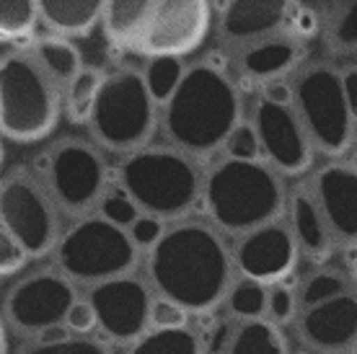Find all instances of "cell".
Returning <instances> with one entry per match:
<instances>
[{
	"instance_id": "obj_28",
	"label": "cell",
	"mask_w": 357,
	"mask_h": 354,
	"mask_svg": "<svg viewBox=\"0 0 357 354\" xmlns=\"http://www.w3.org/2000/svg\"><path fill=\"white\" fill-rule=\"evenodd\" d=\"M36 24V0H0V42H26Z\"/></svg>"
},
{
	"instance_id": "obj_30",
	"label": "cell",
	"mask_w": 357,
	"mask_h": 354,
	"mask_svg": "<svg viewBox=\"0 0 357 354\" xmlns=\"http://www.w3.org/2000/svg\"><path fill=\"white\" fill-rule=\"evenodd\" d=\"M184 68L187 65H184V60H178V57H151L148 60L143 75H145V83H148V91H151V96L155 98L158 107L174 93Z\"/></svg>"
},
{
	"instance_id": "obj_46",
	"label": "cell",
	"mask_w": 357,
	"mask_h": 354,
	"mask_svg": "<svg viewBox=\"0 0 357 354\" xmlns=\"http://www.w3.org/2000/svg\"><path fill=\"white\" fill-rule=\"evenodd\" d=\"M352 354H357V346H355V352H352Z\"/></svg>"
},
{
	"instance_id": "obj_37",
	"label": "cell",
	"mask_w": 357,
	"mask_h": 354,
	"mask_svg": "<svg viewBox=\"0 0 357 354\" xmlns=\"http://www.w3.org/2000/svg\"><path fill=\"white\" fill-rule=\"evenodd\" d=\"M29 261V254L24 246L18 243V238L0 222V277L16 275L21 272Z\"/></svg>"
},
{
	"instance_id": "obj_9",
	"label": "cell",
	"mask_w": 357,
	"mask_h": 354,
	"mask_svg": "<svg viewBox=\"0 0 357 354\" xmlns=\"http://www.w3.org/2000/svg\"><path fill=\"white\" fill-rule=\"evenodd\" d=\"M39 181L47 186L57 210L70 217L96 213L101 197L107 194L109 166L93 142L65 137L36 158Z\"/></svg>"
},
{
	"instance_id": "obj_39",
	"label": "cell",
	"mask_w": 357,
	"mask_h": 354,
	"mask_svg": "<svg viewBox=\"0 0 357 354\" xmlns=\"http://www.w3.org/2000/svg\"><path fill=\"white\" fill-rule=\"evenodd\" d=\"M151 326L153 328H181L187 326V310L174 300L155 298L151 302Z\"/></svg>"
},
{
	"instance_id": "obj_45",
	"label": "cell",
	"mask_w": 357,
	"mask_h": 354,
	"mask_svg": "<svg viewBox=\"0 0 357 354\" xmlns=\"http://www.w3.org/2000/svg\"><path fill=\"white\" fill-rule=\"evenodd\" d=\"M0 163H3V145H0Z\"/></svg>"
},
{
	"instance_id": "obj_13",
	"label": "cell",
	"mask_w": 357,
	"mask_h": 354,
	"mask_svg": "<svg viewBox=\"0 0 357 354\" xmlns=\"http://www.w3.org/2000/svg\"><path fill=\"white\" fill-rule=\"evenodd\" d=\"M75 300V287L60 269H42L24 277L8 290L6 318L21 334H42L65 323V313Z\"/></svg>"
},
{
	"instance_id": "obj_2",
	"label": "cell",
	"mask_w": 357,
	"mask_h": 354,
	"mask_svg": "<svg viewBox=\"0 0 357 354\" xmlns=\"http://www.w3.org/2000/svg\"><path fill=\"white\" fill-rule=\"evenodd\" d=\"M241 91L223 62L213 57L184 68L176 88L158 109V124L169 145L195 160L223 151L228 134L243 116Z\"/></svg>"
},
{
	"instance_id": "obj_11",
	"label": "cell",
	"mask_w": 357,
	"mask_h": 354,
	"mask_svg": "<svg viewBox=\"0 0 357 354\" xmlns=\"http://www.w3.org/2000/svg\"><path fill=\"white\" fill-rule=\"evenodd\" d=\"M213 29V3L210 0H155L153 13L145 24L132 52L151 57H178L205 45Z\"/></svg>"
},
{
	"instance_id": "obj_15",
	"label": "cell",
	"mask_w": 357,
	"mask_h": 354,
	"mask_svg": "<svg viewBox=\"0 0 357 354\" xmlns=\"http://www.w3.org/2000/svg\"><path fill=\"white\" fill-rule=\"evenodd\" d=\"M233 266L241 272L246 279L261 284L282 282L298 264V246L287 222L272 220L267 225H259L254 231L243 233L236 240Z\"/></svg>"
},
{
	"instance_id": "obj_38",
	"label": "cell",
	"mask_w": 357,
	"mask_h": 354,
	"mask_svg": "<svg viewBox=\"0 0 357 354\" xmlns=\"http://www.w3.org/2000/svg\"><path fill=\"white\" fill-rule=\"evenodd\" d=\"M298 308V295L287 284L277 282L267 290V316L272 323H287L295 316Z\"/></svg>"
},
{
	"instance_id": "obj_31",
	"label": "cell",
	"mask_w": 357,
	"mask_h": 354,
	"mask_svg": "<svg viewBox=\"0 0 357 354\" xmlns=\"http://www.w3.org/2000/svg\"><path fill=\"white\" fill-rule=\"evenodd\" d=\"M347 279L340 275V272H331V269H319L313 272L308 279L301 287V295H298V302L308 308V305H316V302H324L329 298H337V295L347 293Z\"/></svg>"
},
{
	"instance_id": "obj_18",
	"label": "cell",
	"mask_w": 357,
	"mask_h": 354,
	"mask_svg": "<svg viewBox=\"0 0 357 354\" xmlns=\"http://www.w3.org/2000/svg\"><path fill=\"white\" fill-rule=\"evenodd\" d=\"M305 42L295 39L290 31H280V34L264 36L249 45H241L231 52V62L236 72L249 83L257 86H267L272 80L290 78L301 65L305 62Z\"/></svg>"
},
{
	"instance_id": "obj_8",
	"label": "cell",
	"mask_w": 357,
	"mask_h": 354,
	"mask_svg": "<svg viewBox=\"0 0 357 354\" xmlns=\"http://www.w3.org/2000/svg\"><path fill=\"white\" fill-rule=\"evenodd\" d=\"M57 269L70 282L96 284L112 277L132 275L140 251L127 228H119L98 213L83 215L63 231L54 246Z\"/></svg>"
},
{
	"instance_id": "obj_6",
	"label": "cell",
	"mask_w": 357,
	"mask_h": 354,
	"mask_svg": "<svg viewBox=\"0 0 357 354\" xmlns=\"http://www.w3.org/2000/svg\"><path fill=\"white\" fill-rule=\"evenodd\" d=\"M158 104L148 91L143 70L119 68L104 72L96 104L89 116L91 137L98 148L127 153L151 145L158 127Z\"/></svg>"
},
{
	"instance_id": "obj_16",
	"label": "cell",
	"mask_w": 357,
	"mask_h": 354,
	"mask_svg": "<svg viewBox=\"0 0 357 354\" xmlns=\"http://www.w3.org/2000/svg\"><path fill=\"white\" fill-rule=\"evenodd\" d=\"M313 199L329 225L334 243H357V163L331 160L313 174Z\"/></svg>"
},
{
	"instance_id": "obj_26",
	"label": "cell",
	"mask_w": 357,
	"mask_h": 354,
	"mask_svg": "<svg viewBox=\"0 0 357 354\" xmlns=\"http://www.w3.org/2000/svg\"><path fill=\"white\" fill-rule=\"evenodd\" d=\"M101 80H104V70H98L96 65H83L81 70L73 75L70 83L63 88L65 116L73 124H89L98 88H101Z\"/></svg>"
},
{
	"instance_id": "obj_17",
	"label": "cell",
	"mask_w": 357,
	"mask_h": 354,
	"mask_svg": "<svg viewBox=\"0 0 357 354\" xmlns=\"http://www.w3.org/2000/svg\"><path fill=\"white\" fill-rule=\"evenodd\" d=\"M298 334L305 344L324 354L349 352L357 346V295L342 293L303 308Z\"/></svg>"
},
{
	"instance_id": "obj_33",
	"label": "cell",
	"mask_w": 357,
	"mask_h": 354,
	"mask_svg": "<svg viewBox=\"0 0 357 354\" xmlns=\"http://www.w3.org/2000/svg\"><path fill=\"white\" fill-rule=\"evenodd\" d=\"M324 29V13L311 3H303V0H295L293 10H290V18H287V29L295 39L301 42H311V39H319Z\"/></svg>"
},
{
	"instance_id": "obj_20",
	"label": "cell",
	"mask_w": 357,
	"mask_h": 354,
	"mask_svg": "<svg viewBox=\"0 0 357 354\" xmlns=\"http://www.w3.org/2000/svg\"><path fill=\"white\" fill-rule=\"evenodd\" d=\"M287 228L293 233L295 246L311 261H326L334 251V238L326 220H324L319 204L313 199L308 186H298L287 194Z\"/></svg>"
},
{
	"instance_id": "obj_4",
	"label": "cell",
	"mask_w": 357,
	"mask_h": 354,
	"mask_svg": "<svg viewBox=\"0 0 357 354\" xmlns=\"http://www.w3.org/2000/svg\"><path fill=\"white\" fill-rule=\"evenodd\" d=\"M199 160L174 145H145L127 153L116 169V186L137 204L140 213L163 222L189 217L202 197Z\"/></svg>"
},
{
	"instance_id": "obj_3",
	"label": "cell",
	"mask_w": 357,
	"mask_h": 354,
	"mask_svg": "<svg viewBox=\"0 0 357 354\" xmlns=\"http://www.w3.org/2000/svg\"><path fill=\"white\" fill-rule=\"evenodd\" d=\"M207 222L223 236H243L259 225L280 220L287 192L282 176L264 160H236L223 155L202 174Z\"/></svg>"
},
{
	"instance_id": "obj_5",
	"label": "cell",
	"mask_w": 357,
	"mask_h": 354,
	"mask_svg": "<svg viewBox=\"0 0 357 354\" xmlns=\"http://www.w3.org/2000/svg\"><path fill=\"white\" fill-rule=\"evenodd\" d=\"M63 91L29 49L0 57V134L13 142H39L60 122Z\"/></svg>"
},
{
	"instance_id": "obj_21",
	"label": "cell",
	"mask_w": 357,
	"mask_h": 354,
	"mask_svg": "<svg viewBox=\"0 0 357 354\" xmlns=\"http://www.w3.org/2000/svg\"><path fill=\"white\" fill-rule=\"evenodd\" d=\"M107 0H36L39 21L63 36H86L101 24Z\"/></svg>"
},
{
	"instance_id": "obj_42",
	"label": "cell",
	"mask_w": 357,
	"mask_h": 354,
	"mask_svg": "<svg viewBox=\"0 0 357 354\" xmlns=\"http://www.w3.org/2000/svg\"><path fill=\"white\" fill-rule=\"evenodd\" d=\"M0 354H8V337H6V326L0 321Z\"/></svg>"
},
{
	"instance_id": "obj_41",
	"label": "cell",
	"mask_w": 357,
	"mask_h": 354,
	"mask_svg": "<svg viewBox=\"0 0 357 354\" xmlns=\"http://www.w3.org/2000/svg\"><path fill=\"white\" fill-rule=\"evenodd\" d=\"M342 70V86H344V96H347V104H349V111L355 116L357 122V62H349Z\"/></svg>"
},
{
	"instance_id": "obj_43",
	"label": "cell",
	"mask_w": 357,
	"mask_h": 354,
	"mask_svg": "<svg viewBox=\"0 0 357 354\" xmlns=\"http://www.w3.org/2000/svg\"><path fill=\"white\" fill-rule=\"evenodd\" d=\"M349 275H352V282H355V290H357V243H355V254H352V264H349Z\"/></svg>"
},
{
	"instance_id": "obj_44",
	"label": "cell",
	"mask_w": 357,
	"mask_h": 354,
	"mask_svg": "<svg viewBox=\"0 0 357 354\" xmlns=\"http://www.w3.org/2000/svg\"><path fill=\"white\" fill-rule=\"evenodd\" d=\"M349 151H355V163H357V122H355V134H352V148Z\"/></svg>"
},
{
	"instance_id": "obj_14",
	"label": "cell",
	"mask_w": 357,
	"mask_h": 354,
	"mask_svg": "<svg viewBox=\"0 0 357 354\" xmlns=\"http://www.w3.org/2000/svg\"><path fill=\"white\" fill-rule=\"evenodd\" d=\"M86 300L96 313V326L114 341H137L151 326V287L132 275L91 284Z\"/></svg>"
},
{
	"instance_id": "obj_35",
	"label": "cell",
	"mask_w": 357,
	"mask_h": 354,
	"mask_svg": "<svg viewBox=\"0 0 357 354\" xmlns=\"http://www.w3.org/2000/svg\"><path fill=\"white\" fill-rule=\"evenodd\" d=\"M223 153L228 158H236V160H259L261 151H259V137L254 132V124L243 122V119L236 124L233 132L228 134V140H225Z\"/></svg>"
},
{
	"instance_id": "obj_7",
	"label": "cell",
	"mask_w": 357,
	"mask_h": 354,
	"mask_svg": "<svg viewBox=\"0 0 357 354\" xmlns=\"http://www.w3.org/2000/svg\"><path fill=\"white\" fill-rule=\"evenodd\" d=\"M293 109L313 151L329 158H342L352 148L355 116L349 111L342 70L329 60L303 62L290 75Z\"/></svg>"
},
{
	"instance_id": "obj_12",
	"label": "cell",
	"mask_w": 357,
	"mask_h": 354,
	"mask_svg": "<svg viewBox=\"0 0 357 354\" xmlns=\"http://www.w3.org/2000/svg\"><path fill=\"white\" fill-rule=\"evenodd\" d=\"M251 124L259 137L261 160L280 176H301L313 166V145L293 104L259 96L251 111Z\"/></svg>"
},
{
	"instance_id": "obj_24",
	"label": "cell",
	"mask_w": 357,
	"mask_h": 354,
	"mask_svg": "<svg viewBox=\"0 0 357 354\" xmlns=\"http://www.w3.org/2000/svg\"><path fill=\"white\" fill-rule=\"evenodd\" d=\"M321 39L329 54L357 60V0H331L324 10Z\"/></svg>"
},
{
	"instance_id": "obj_40",
	"label": "cell",
	"mask_w": 357,
	"mask_h": 354,
	"mask_svg": "<svg viewBox=\"0 0 357 354\" xmlns=\"http://www.w3.org/2000/svg\"><path fill=\"white\" fill-rule=\"evenodd\" d=\"M65 328L75 337L78 334H91L96 328V313H93L89 300H78V298L73 300V305L65 313Z\"/></svg>"
},
{
	"instance_id": "obj_32",
	"label": "cell",
	"mask_w": 357,
	"mask_h": 354,
	"mask_svg": "<svg viewBox=\"0 0 357 354\" xmlns=\"http://www.w3.org/2000/svg\"><path fill=\"white\" fill-rule=\"evenodd\" d=\"M96 213L101 215V217H107L109 222L119 225V228H130L135 217L140 215V210H137V204L127 197L125 189H119V186H109L107 194L101 197V202H98Z\"/></svg>"
},
{
	"instance_id": "obj_25",
	"label": "cell",
	"mask_w": 357,
	"mask_h": 354,
	"mask_svg": "<svg viewBox=\"0 0 357 354\" xmlns=\"http://www.w3.org/2000/svg\"><path fill=\"white\" fill-rule=\"evenodd\" d=\"M223 354H287V344L277 323L254 318L233 331Z\"/></svg>"
},
{
	"instance_id": "obj_34",
	"label": "cell",
	"mask_w": 357,
	"mask_h": 354,
	"mask_svg": "<svg viewBox=\"0 0 357 354\" xmlns=\"http://www.w3.org/2000/svg\"><path fill=\"white\" fill-rule=\"evenodd\" d=\"M21 354H112V352L101 341H96V339L68 334L65 339H57V341H36V344L26 346Z\"/></svg>"
},
{
	"instance_id": "obj_10",
	"label": "cell",
	"mask_w": 357,
	"mask_h": 354,
	"mask_svg": "<svg viewBox=\"0 0 357 354\" xmlns=\"http://www.w3.org/2000/svg\"><path fill=\"white\" fill-rule=\"evenodd\" d=\"M60 210L34 171L18 169L0 181V222L24 246L29 259L52 254L63 236Z\"/></svg>"
},
{
	"instance_id": "obj_19",
	"label": "cell",
	"mask_w": 357,
	"mask_h": 354,
	"mask_svg": "<svg viewBox=\"0 0 357 354\" xmlns=\"http://www.w3.org/2000/svg\"><path fill=\"white\" fill-rule=\"evenodd\" d=\"M295 0H225L218 13V39L225 49L280 34L287 29V18Z\"/></svg>"
},
{
	"instance_id": "obj_29",
	"label": "cell",
	"mask_w": 357,
	"mask_h": 354,
	"mask_svg": "<svg viewBox=\"0 0 357 354\" xmlns=\"http://www.w3.org/2000/svg\"><path fill=\"white\" fill-rule=\"evenodd\" d=\"M228 308L233 316H238L243 321L261 318L267 313V284L254 282V279H238L231 284L228 290Z\"/></svg>"
},
{
	"instance_id": "obj_36",
	"label": "cell",
	"mask_w": 357,
	"mask_h": 354,
	"mask_svg": "<svg viewBox=\"0 0 357 354\" xmlns=\"http://www.w3.org/2000/svg\"><path fill=\"white\" fill-rule=\"evenodd\" d=\"M166 225H169V222H163L161 217H155V215L140 213L132 220V225L127 228V233H130L132 243L137 246V251H151V248L158 243V238L163 236Z\"/></svg>"
},
{
	"instance_id": "obj_27",
	"label": "cell",
	"mask_w": 357,
	"mask_h": 354,
	"mask_svg": "<svg viewBox=\"0 0 357 354\" xmlns=\"http://www.w3.org/2000/svg\"><path fill=\"white\" fill-rule=\"evenodd\" d=\"M130 354H202V346L187 326L153 328L135 341Z\"/></svg>"
},
{
	"instance_id": "obj_1",
	"label": "cell",
	"mask_w": 357,
	"mask_h": 354,
	"mask_svg": "<svg viewBox=\"0 0 357 354\" xmlns=\"http://www.w3.org/2000/svg\"><path fill=\"white\" fill-rule=\"evenodd\" d=\"M233 254L225 236L207 220L181 217L166 225L148 251L153 290L187 313L218 308L233 284Z\"/></svg>"
},
{
	"instance_id": "obj_22",
	"label": "cell",
	"mask_w": 357,
	"mask_h": 354,
	"mask_svg": "<svg viewBox=\"0 0 357 354\" xmlns=\"http://www.w3.org/2000/svg\"><path fill=\"white\" fill-rule=\"evenodd\" d=\"M26 49L31 52L36 65L60 86V91H63L73 80V75L86 65L81 49H78V45L73 42L70 36L54 34V31L31 36Z\"/></svg>"
},
{
	"instance_id": "obj_23",
	"label": "cell",
	"mask_w": 357,
	"mask_h": 354,
	"mask_svg": "<svg viewBox=\"0 0 357 354\" xmlns=\"http://www.w3.org/2000/svg\"><path fill=\"white\" fill-rule=\"evenodd\" d=\"M153 6L155 0H107L101 13V26L109 45L132 52L151 18Z\"/></svg>"
}]
</instances>
